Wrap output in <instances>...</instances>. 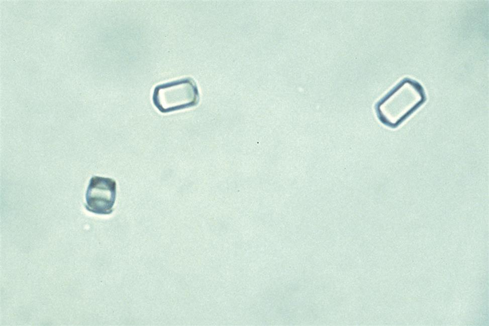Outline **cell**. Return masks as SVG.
Here are the masks:
<instances>
[{
    "label": "cell",
    "instance_id": "6da1fadb",
    "mask_svg": "<svg viewBox=\"0 0 489 326\" xmlns=\"http://www.w3.org/2000/svg\"><path fill=\"white\" fill-rule=\"evenodd\" d=\"M422 87L417 82L405 79L381 100L378 117L385 125L395 128L400 125L425 101Z\"/></svg>",
    "mask_w": 489,
    "mask_h": 326
},
{
    "label": "cell",
    "instance_id": "7a4b0ae2",
    "mask_svg": "<svg viewBox=\"0 0 489 326\" xmlns=\"http://www.w3.org/2000/svg\"><path fill=\"white\" fill-rule=\"evenodd\" d=\"M152 101L159 112L167 113L196 106L200 94L195 81L185 77L157 85Z\"/></svg>",
    "mask_w": 489,
    "mask_h": 326
},
{
    "label": "cell",
    "instance_id": "3957f363",
    "mask_svg": "<svg viewBox=\"0 0 489 326\" xmlns=\"http://www.w3.org/2000/svg\"><path fill=\"white\" fill-rule=\"evenodd\" d=\"M116 197V182L108 177L91 178L85 194V208L98 214H109L113 211Z\"/></svg>",
    "mask_w": 489,
    "mask_h": 326
}]
</instances>
